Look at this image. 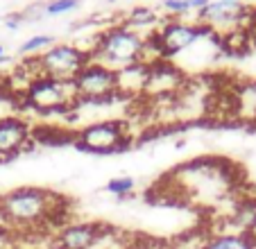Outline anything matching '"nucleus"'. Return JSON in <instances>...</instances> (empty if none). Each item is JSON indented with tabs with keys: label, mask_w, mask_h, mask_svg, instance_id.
I'll use <instances>...</instances> for the list:
<instances>
[{
	"label": "nucleus",
	"mask_w": 256,
	"mask_h": 249,
	"mask_svg": "<svg viewBox=\"0 0 256 249\" xmlns=\"http://www.w3.org/2000/svg\"><path fill=\"white\" fill-rule=\"evenodd\" d=\"M62 197L46 188H16L0 197V216L16 226H34L48 222L62 208Z\"/></svg>",
	"instance_id": "obj_1"
},
{
	"label": "nucleus",
	"mask_w": 256,
	"mask_h": 249,
	"mask_svg": "<svg viewBox=\"0 0 256 249\" xmlns=\"http://www.w3.org/2000/svg\"><path fill=\"white\" fill-rule=\"evenodd\" d=\"M145 59V36H140L136 30L122 25L106 28L98 36V44L91 50V62L104 64V66L120 70L132 64H138Z\"/></svg>",
	"instance_id": "obj_2"
},
{
	"label": "nucleus",
	"mask_w": 256,
	"mask_h": 249,
	"mask_svg": "<svg viewBox=\"0 0 256 249\" xmlns=\"http://www.w3.org/2000/svg\"><path fill=\"white\" fill-rule=\"evenodd\" d=\"M23 109H34L39 114H70L78 106V93L72 80L41 75L28 84L23 91Z\"/></svg>",
	"instance_id": "obj_3"
},
{
	"label": "nucleus",
	"mask_w": 256,
	"mask_h": 249,
	"mask_svg": "<svg viewBox=\"0 0 256 249\" xmlns=\"http://www.w3.org/2000/svg\"><path fill=\"white\" fill-rule=\"evenodd\" d=\"M72 145L86 154H122L132 148V134L125 120H100L80 130Z\"/></svg>",
	"instance_id": "obj_4"
},
{
	"label": "nucleus",
	"mask_w": 256,
	"mask_h": 249,
	"mask_svg": "<svg viewBox=\"0 0 256 249\" xmlns=\"http://www.w3.org/2000/svg\"><path fill=\"white\" fill-rule=\"evenodd\" d=\"M78 104H112L118 96V70L98 62H88L72 77Z\"/></svg>",
	"instance_id": "obj_5"
},
{
	"label": "nucleus",
	"mask_w": 256,
	"mask_h": 249,
	"mask_svg": "<svg viewBox=\"0 0 256 249\" xmlns=\"http://www.w3.org/2000/svg\"><path fill=\"white\" fill-rule=\"evenodd\" d=\"M36 59H39L41 66V75L57 77V80H72L91 62V54L86 50H82L80 46L54 44Z\"/></svg>",
	"instance_id": "obj_6"
},
{
	"label": "nucleus",
	"mask_w": 256,
	"mask_h": 249,
	"mask_svg": "<svg viewBox=\"0 0 256 249\" xmlns=\"http://www.w3.org/2000/svg\"><path fill=\"white\" fill-rule=\"evenodd\" d=\"M213 32L211 25H198V23H184V20H168L164 23L156 34H159V54L161 59H170L177 52L190 48V46L202 36H208Z\"/></svg>",
	"instance_id": "obj_7"
},
{
	"label": "nucleus",
	"mask_w": 256,
	"mask_h": 249,
	"mask_svg": "<svg viewBox=\"0 0 256 249\" xmlns=\"http://www.w3.org/2000/svg\"><path fill=\"white\" fill-rule=\"evenodd\" d=\"M182 84H184V72L179 70L170 59H152V62H148L145 93H152L154 98H164L174 93Z\"/></svg>",
	"instance_id": "obj_8"
},
{
	"label": "nucleus",
	"mask_w": 256,
	"mask_h": 249,
	"mask_svg": "<svg viewBox=\"0 0 256 249\" xmlns=\"http://www.w3.org/2000/svg\"><path fill=\"white\" fill-rule=\"evenodd\" d=\"M32 143V130L23 118H16V116L0 118V161L20 154Z\"/></svg>",
	"instance_id": "obj_9"
},
{
	"label": "nucleus",
	"mask_w": 256,
	"mask_h": 249,
	"mask_svg": "<svg viewBox=\"0 0 256 249\" xmlns=\"http://www.w3.org/2000/svg\"><path fill=\"white\" fill-rule=\"evenodd\" d=\"M102 238V226L96 222H72L57 234V249H91Z\"/></svg>",
	"instance_id": "obj_10"
},
{
	"label": "nucleus",
	"mask_w": 256,
	"mask_h": 249,
	"mask_svg": "<svg viewBox=\"0 0 256 249\" xmlns=\"http://www.w3.org/2000/svg\"><path fill=\"white\" fill-rule=\"evenodd\" d=\"M78 138V132L70 130H62V127H48V124H41V127H34L32 130V140L41 145H66V143H75Z\"/></svg>",
	"instance_id": "obj_11"
},
{
	"label": "nucleus",
	"mask_w": 256,
	"mask_h": 249,
	"mask_svg": "<svg viewBox=\"0 0 256 249\" xmlns=\"http://www.w3.org/2000/svg\"><path fill=\"white\" fill-rule=\"evenodd\" d=\"M202 249H256V236L254 234H222L211 238Z\"/></svg>",
	"instance_id": "obj_12"
},
{
	"label": "nucleus",
	"mask_w": 256,
	"mask_h": 249,
	"mask_svg": "<svg viewBox=\"0 0 256 249\" xmlns=\"http://www.w3.org/2000/svg\"><path fill=\"white\" fill-rule=\"evenodd\" d=\"M234 226L240 234H252L256 229V200H245L236 206L234 213Z\"/></svg>",
	"instance_id": "obj_13"
},
{
	"label": "nucleus",
	"mask_w": 256,
	"mask_h": 249,
	"mask_svg": "<svg viewBox=\"0 0 256 249\" xmlns=\"http://www.w3.org/2000/svg\"><path fill=\"white\" fill-rule=\"evenodd\" d=\"M156 20L159 18H156V14L150 10V7H136V10H132L130 14H127L125 25L132 30H136V28H143V25H154Z\"/></svg>",
	"instance_id": "obj_14"
},
{
	"label": "nucleus",
	"mask_w": 256,
	"mask_h": 249,
	"mask_svg": "<svg viewBox=\"0 0 256 249\" xmlns=\"http://www.w3.org/2000/svg\"><path fill=\"white\" fill-rule=\"evenodd\" d=\"M134 188H136L134 177H114V179H109V184H106V192H112V195L120 197V200L127 195H132Z\"/></svg>",
	"instance_id": "obj_15"
},
{
	"label": "nucleus",
	"mask_w": 256,
	"mask_h": 249,
	"mask_svg": "<svg viewBox=\"0 0 256 249\" xmlns=\"http://www.w3.org/2000/svg\"><path fill=\"white\" fill-rule=\"evenodd\" d=\"M52 41H54V38L50 36V34H36V36L28 38V41L20 46L18 52L20 54H34V52H39V50H44V48H50V46H54Z\"/></svg>",
	"instance_id": "obj_16"
},
{
	"label": "nucleus",
	"mask_w": 256,
	"mask_h": 249,
	"mask_svg": "<svg viewBox=\"0 0 256 249\" xmlns=\"http://www.w3.org/2000/svg\"><path fill=\"white\" fill-rule=\"evenodd\" d=\"M80 5V0H52L46 5V14H66V12L75 10Z\"/></svg>",
	"instance_id": "obj_17"
},
{
	"label": "nucleus",
	"mask_w": 256,
	"mask_h": 249,
	"mask_svg": "<svg viewBox=\"0 0 256 249\" xmlns=\"http://www.w3.org/2000/svg\"><path fill=\"white\" fill-rule=\"evenodd\" d=\"M164 7H166V12H170V14H174V16H182V14H186V12H190L188 0H166Z\"/></svg>",
	"instance_id": "obj_18"
},
{
	"label": "nucleus",
	"mask_w": 256,
	"mask_h": 249,
	"mask_svg": "<svg viewBox=\"0 0 256 249\" xmlns=\"http://www.w3.org/2000/svg\"><path fill=\"white\" fill-rule=\"evenodd\" d=\"M224 2H238L240 5V2H247V0H224Z\"/></svg>",
	"instance_id": "obj_19"
},
{
	"label": "nucleus",
	"mask_w": 256,
	"mask_h": 249,
	"mask_svg": "<svg viewBox=\"0 0 256 249\" xmlns=\"http://www.w3.org/2000/svg\"><path fill=\"white\" fill-rule=\"evenodd\" d=\"M2 54H5V48H2V44H0V59H2Z\"/></svg>",
	"instance_id": "obj_20"
}]
</instances>
